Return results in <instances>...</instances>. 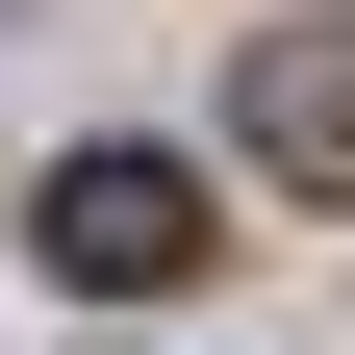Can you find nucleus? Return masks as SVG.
<instances>
[{
  "label": "nucleus",
  "instance_id": "obj_1",
  "mask_svg": "<svg viewBox=\"0 0 355 355\" xmlns=\"http://www.w3.org/2000/svg\"><path fill=\"white\" fill-rule=\"evenodd\" d=\"M26 229H51V279H203V229H229V203H203V153H153V127H102V153H51V203H26Z\"/></svg>",
  "mask_w": 355,
  "mask_h": 355
},
{
  "label": "nucleus",
  "instance_id": "obj_2",
  "mask_svg": "<svg viewBox=\"0 0 355 355\" xmlns=\"http://www.w3.org/2000/svg\"><path fill=\"white\" fill-rule=\"evenodd\" d=\"M254 178H330V203H355V26H254Z\"/></svg>",
  "mask_w": 355,
  "mask_h": 355
}]
</instances>
